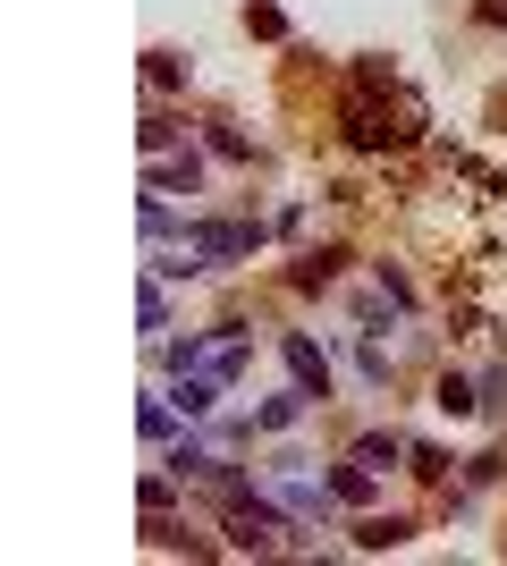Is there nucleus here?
<instances>
[{
    "label": "nucleus",
    "instance_id": "obj_2",
    "mask_svg": "<svg viewBox=\"0 0 507 566\" xmlns=\"http://www.w3.org/2000/svg\"><path fill=\"white\" fill-rule=\"evenodd\" d=\"M288 373L314 389V398H330V364H321V347L314 338H288Z\"/></svg>",
    "mask_w": 507,
    "mask_h": 566
},
{
    "label": "nucleus",
    "instance_id": "obj_6",
    "mask_svg": "<svg viewBox=\"0 0 507 566\" xmlns=\"http://www.w3.org/2000/svg\"><path fill=\"white\" fill-rule=\"evenodd\" d=\"M152 187H161V195L187 187V195H194V153H187V161H161V169H152Z\"/></svg>",
    "mask_w": 507,
    "mask_h": 566
},
{
    "label": "nucleus",
    "instance_id": "obj_5",
    "mask_svg": "<svg viewBox=\"0 0 507 566\" xmlns=\"http://www.w3.org/2000/svg\"><path fill=\"white\" fill-rule=\"evenodd\" d=\"M212 380H220V373H212ZM212 380H194V373L178 380V415H212Z\"/></svg>",
    "mask_w": 507,
    "mask_h": 566
},
{
    "label": "nucleus",
    "instance_id": "obj_1",
    "mask_svg": "<svg viewBox=\"0 0 507 566\" xmlns=\"http://www.w3.org/2000/svg\"><path fill=\"white\" fill-rule=\"evenodd\" d=\"M187 245H194V254H212V262H237V254H254V229H237V220H194Z\"/></svg>",
    "mask_w": 507,
    "mask_h": 566
},
{
    "label": "nucleus",
    "instance_id": "obj_4",
    "mask_svg": "<svg viewBox=\"0 0 507 566\" xmlns=\"http://www.w3.org/2000/svg\"><path fill=\"white\" fill-rule=\"evenodd\" d=\"M406 533H414L406 516H372V524L356 533V542H363V549H389V542H406Z\"/></svg>",
    "mask_w": 507,
    "mask_h": 566
},
{
    "label": "nucleus",
    "instance_id": "obj_3",
    "mask_svg": "<svg viewBox=\"0 0 507 566\" xmlns=\"http://www.w3.org/2000/svg\"><path fill=\"white\" fill-rule=\"evenodd\" d=\"M305 398H314V389H288V398H271L263 415H254V423H263V431H288L296 415H305Z\"/></svg>",
    "mask_w": 507,
    "mask_h": 566
},
{
    "label": "nucleus",
    "instance_id": "obj_7",
    "mask_svg": "<svg viewBox=\"0 0 507 566\" xmlns=\"http://www.w3.org/2000/svg\"><path fill=\"white\" fill-rule=\"evenodd\" d=\"M356 457H363V465H372V473H381L389 457H398V440H381V431H372V440H356Z\"/></svg>",
    "mask_w": 507,
    "mask_h": 566
}]
</instances>
